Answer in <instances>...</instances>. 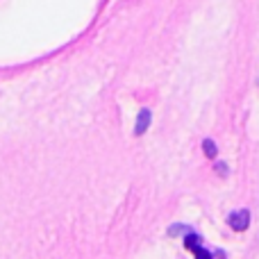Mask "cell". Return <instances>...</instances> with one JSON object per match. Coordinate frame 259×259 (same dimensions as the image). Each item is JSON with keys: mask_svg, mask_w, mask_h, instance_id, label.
Returning <instances> with one entry per match:
<instances>
[{"mask_svg": "<svg viewBox=\"0 0 259 259\" xmlns=\"http://www.w3.org/2000/svg\"><path fill=\"white\" fill-rule=\"evenodd\" d=\"M205 150H207V157H216V148L211 141H205Z\"/></svg>", "mask_w": 259, "mask_h": 259, "instance_id": "obj_4", "label": "cell"}, {"mask_svg": "<svg viewBox=\"0 0 259 259\" xmlns=\"http://www.w3.org/2000/svg\"><path fill=\"white\" fill-rule=\"evenodd\" d=\"M228 223L232 225L237 232H243V230L248 228V223H250V214H248L246 209H241V211H234L232 216L228 219Z\"/></svg>", "mask_w": 259, "mask_h": 259, "instance_id": "obj_2", "label": "cell"}, {"mask_svg": "<svg viewBox=\"0 0 259 259\" xmlns=\"http://www.w3.org/2000/svg\"><path fill=\"white\" fill-rule=\"evenodd\" d=\"M148 125H150V112H146V109H143V112L139 114V125H137V130H134V132H137V134H143Z\"/></svg>", "mask_w": 259, "mask_h": 259, "instance_id": "obj_3", "label": "cell"}, {"mask_svg": "<svg viewBox=\"0 0 259 259\" xmlns=\"http://www.w3.org/2000/svg\"><path fill=\"white\" fill-rule=\"evenodd\" d=\"M184 248L191 250L193 255H196V259H211V252L202 246V239L198 237L196 232H189L187 237H184Z\"/></svg>", "mask_w": 259, "mask_h": 259, "instance_id": "obj_1", "label": "cell"}]
</instances>
